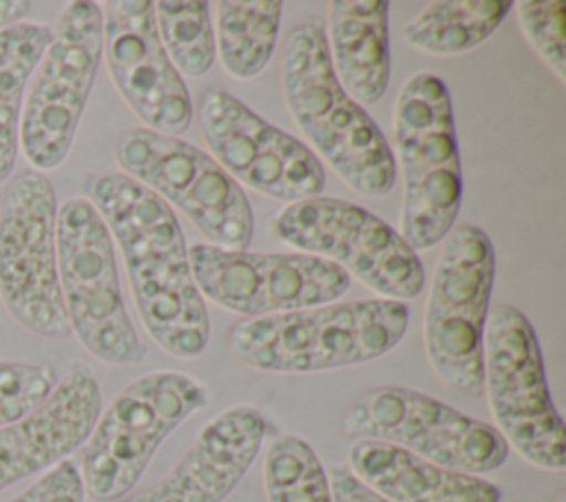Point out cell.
Masks as SVG:
<instances>
[{
  "mask_svg": "<svg viewBox=\"0 0 566 502\" xmlns=\"http://www.w3.org/2000/svg\"><path fill=\"white\" fill-rule=\"evenodd\" d=\"M84 188L122 250L150 338L175 358L199 356L208 347L210 318L175 210L124 172L91 175Z\"/></svg>",
  "mask_w": 566,
  "mask_h": 502,
  "instance_id": "obj_1",
  "label": "cell"
},
{
  "mask_svg": "<svg viewBox=\"0 0 566 502\" xmlns=\"http://www.w3.org/2000/svg\"><path fill=\"white\" fill-rule=\"evenodd\" d=\"M279 73L285 106L312 148L354 192L367 199L389 195L398 179L391 148L378 124L338 84L321 20L305 18L292 27Z\"/></svg>",
  "mask_w": 566,
  "mask_h": 502,
  "instance_id": "obj_2",
  "label": "cell"
},
{
  "mask_svg": "<svg viewBox=\"0 0 566 502\" xmlns=\"http://www.w3.org/2000/svg\"><path fill=\"white\" fill-rule=\"evenodd\" d=\"M402 301L360 299L239 318L228 347L243 365L270 374H314L376 360L407 334Z\"/></svg>",
  "mask_w": 566,
  "mask_h": 502,
  "instance_id": "obj_3",
  "label": "cell"
},
{
  "mask_svg": "<svg viewBox=\"0 0 566 502\" xmlns=\"http://www.w3.org/2000/svg\"><path fill=\"white\" fill-rule=\"evenodd\" d=\"M391 155L402 172L400 237L429 250L455 226L462 206V161L447 84L433 73H413L394 104Z\"/></svg>",
  "mask_w": 566,
  "mask_h": 502,
  "instance_id": "obj_4",
  "label": "cell"
},
{
  "mask_svg": "<svg viewBox=\"0 0 566 502\" xmlns=\"http://www.w3.org/2000/svg\"><path fill=\"white\" fill-rule=\"evenodd\" d=\"M208 405V389L184 372H150L115 394L84 442L80 475L86 495L119 502L130 495L161 442Z\"/></svg>",
  "mask_w": 566,
  "mask_h": 502,
  "instance_id": "obj_5",
  "label": "cell"
},
{
  "mask_svg": "<svg viewBox=\"0 0 566 502\" xmlns=\"http://www.w3.org/2000/svg\"><path fill=\"white\" fill-rule=\"evenodd\" d=\"M57 276L69 327L80 345L108 365H135L146 358L126 312L113 237L84 197H71L55 219Z\"/></svg>",
  "mask_w": 566,
  "mask_h": 502,
  "instance_id": "obj_6",
  "label": "cell"
},
{
  "mask_svg": "<svg viewBox=\"0 0 566 502\" xmlns=\"http://www.w3.org/2000/svg\"><path fill=\"white\" fill-rule=\"evenodd\" d=\"M484 391L495 429L528 464L544 471L566 467V429L544 374L533 323L513 305L489 310L482 341Z\"/></svg>",
  "mask_w": 566,
  "mask_h": 502,
  "instance_id": "obj_7",
  "label": "cell"
},
{
  "mask_svg": "<svg viewBox=\"0 0 566 502\" xmlns=\"http://www.w3.org/2000/svg\"><path fill=\"white\" fill-rule=\"evenodd\" d=\"M495 281V250L475 223H455L442 239L422 336L433 374L451 389L475 396L484 387L482 341Z\"/></svg>",
  "mask_w": 566,
  "mask_h": 502,
  "instance_id": "obj_8",
  "label": "cell"
},
{
  "mask_svg": "<svg viewBox=\"0 0 566 502\" xmlns=\"http://www.w3.org/2000/svg\"><path fill=\"white\" fill-rule=\"evenodd\" d=\"M102 9L91 0L69 2L51 27L27 93L18 146L33 170L57 168L71 153L102 60Z\"/></svg>",
  "mask_w": 566,
  "mask_h": 502,
  "instance_id": "obj_9",
  "label": "cell"
},
{
  "mask_svg": "<svg viewBox=\"0 0 566 502\" xmlns=\"http://www.w3.org/2000/svg\"><path fill=\"white\" fill-rule=\"evenodd\" d=\"M115 161L124 175L181 210L212 245L248 248L254 230L250 201L206 150L139 126L119 133Z\"/></svg>",
  "mask_w": 566,
  "mask_h": 502,
  "instance_id": "obj_10",
  "label": "cell"
},
{
  "mask_svg": "<svg viewBox=\"0 0 566 502\" xmlns=\"http://www.w3.org/2000/svg\"><path fill=\"white\" fill-rule=\"evenodd\" d=\"M274 234L298 252L336 263L382 299L413 301L424 287L418 252L358 203L336 197L294 201L276 215Z\"/></svg>",
  "mask_w": 566,
  "mask_h": 502,
  "instance_id": "obj_11",
  "label": "cell"
},
{
  "mask_svg": "<svg viewBox=\"0 0 566 502\" xmlns=\"http://www.w3.org/2000/svg\"><path fill=\"white\" fill-rule=\"evenodd\" d=\"M340 427L349 438L380 440L469 475L500 469L511 451L491 422L398 385H382L360 394L345 409Z\"/></svg>",
  "mask_w": 566,
  "mask_h": 502,
  "instance_id": "obj_12",
  "label": "cell"
},
{
  "mask_svg": "<svg viewBox=\"0 0 566 502\" xmlns=\"http://www.w3.org/2000/svg\"><path fill=\"white\" fill-rule=\"evenodd\" d=\"M57 203L44 172L22 170L0 203V301L24 330L62 338L71 332L55 248Z\"/></svg>",
  "mask_w": 566,
  "mask_h": 502,
  "instance_id": "obj_13",
  "label": "cell"
},
{
  "mask_svg": "<svg viewBox=\"0 0 566 502\" xmlns=\"http://www.w3.org/2000/svg\"><path fill=\"white\" fill-rule=\"evenodd\" d=\"M188 259L199 294L243 318L325 305L352 283L343 268L305 252H250L192 243Z\"/></svg>",
  "mask_w": 566,
  "mask_h": 502,
  "instance_id": "obj_14",
  "label": "cell"
},
{
  "mask_svg": "<svg viewBox=\"0 0 566 502\" xmlns=\"http://www.w3.org/2000/svg\"><path fill=\"white\" fill-rule=\"evenodd\" d=\"M210 157L241 186L279 201L321 197L325 170L301 139L272 126L239 97L208 88L197 106Z\"/></svg>",
  "mask_w": 566,
  "mask_h": 502,
  "instance_id": "obj_15",
  "label": "cell"
},
{
  "mask_svg": "<svg viewBox=\"0 0 566 502\" xmlns=\"http://www.w3.org/2000/svg\"><path fill=\"white\" fill-rule=\"evenodd\" d=\"M102 38L113 84L144 128L172 137L186 133L195 117L192 100L159 42L153 2L108 0Z\"/></svg>",
  "mask_w": 566,
  "mask_h": 502,
  "instance_id": "obj_16",
  "label": "cell"
},
{
  "mask_svg": "<svg viewBox=\"0 0 566 502\" xmlns=\"http://www.w3.org/2000/svg\"><path fill=\"white\" fill-rule=\"evenodd\" d=\"M99 411L93 369L73 363L40 405L0 427V491L66 460L88 440Z\"/></svg>",
  "mask_w": 566,
  "mask_h": 502,
  "instance_id": "obj_17",
  "label": "cell"
},
{
  "mask_svg": "<svg viewBox=\"0 0 566 502\" xmlns=\"http://www.w3.org/2000/svg\"><path fill=\"white\" fill-rule=\"evenodd\" d=\"M265 436L268 420L256 407L232 405L201 427L161 480L119 502H223L259 458Z\"/></svg>",
  "mask_w": 566,
  "mask_h": 502,
  "instance_id": "obj_18",
  "label": "cell"
},
{
  "mask_svg": "<svg viewBox=\"0 0 566 502\" xmlns=\"http://www.w3.org/2000/svg\"><path fill=\"white\" fill-rule=\"evenodd\" d=\"M347 469L389 502H502L497 484L438 467L380 440H354Z\"/></svg>",
  "mask_w": 566,
  "mask_h": 502,
  "instance_id": "obj_19",
  "label": "cell"
},
{
  "mask_svg": "<svg viewBox=\"0 0 566 502\" xmlns=\"http://www.w3.org/2000/svg\"><path fill=\"white\" fill-rule=\"evenodd\" d=\"M325 44L343 91L356 104L380 102L391 77L389 4L385 0H332Z\"/></svg>",
  "mask_w": 566,
  "mask_h": 502,
  "instance_id": "obj_20",
  "label": "cell"
},
{
  "mask_svg": "<svg viewBox=\"0 0 566 502\" xmlns=\"http://www.w3.org/2000/svg\"><path fill=\"white\" fill-rule=\"evenodd\" d=\"M283 18L279 0L217 2L214 49L223 71L234 80L256 77L272 60Z\"/></svg>",
  "mask_w": 566,
  "mask_h": 502,
  "instance_id": "obj_21",
  "label": "cell"
},
{
  "mask_svg": "<svg viewBox=\"0 0 566 502\" xmlns=\"http://www.w3.org/2000/svg\"><path fill=\"white\" fill-rule=\"evenodd\" d=\"M511 7L506 0H436L402 24V38L420 53L460 55L482 44Z\"/></svg>",
  "mask_w": 566,
  "mask_h": 502,
  "instance_id": "obj_22",
  "label": "cell"
},
{
  "mask_svg": "<svg viewBox=\"0 0 566 502\" xmlns=\"http://www.w3.org/2000/svg\"><path fill=\"white\" fill-rule=\"evenodd\" d=\"M49 42L51 27L40 22H18L0 31V184L15 166L24 91Z\"/></svg>",
  "mask_w": 566,
  "mask_h": 502,
  "instance_id": "obj_23",
  "label": "cell"
},
{
  "mask_svg": "<svg viewBox=\"0 0 566 502\" xmlns=\"http://www.w3.org/2000/svg\"><path fill=\"white\" fill-rule=\"evenodd\" d=\"M159 42L179 75L199 77L210 71L217 49L210 4L203 0L153 2Z\"/></svg>",
  "mask_w": 566,
  "mask_h": 502,
  "instance_id": "obj_24",
  "label": "cell"
},
{
  "mask_svg": "<svg viewBox=\"0 0 566 502\" xmlns=\"http://www.w3.org/2000/svg\"><path fill=\"white\" fill-rule=\"evenodd\" d=\"M263 487L268 502H334L323 462L296 433H279L268 445Z\"/></svg>",
  "mask_w": 566,
  "mask_h": 502,
  "instance_id": "obj_25",
  "label": "cell"
},
{
  "mask_svg": "<svg viewBox=\"0 0 566 502\" xmlns=\"http://www.w3.org/2000/svg\"><path fill=\"white\" fill-rule=\"evenodd\" d=\"M524 38L553 71L559 84L566 82V7L559 0H522L515 4Z\"/></svg>",
  "mask_w": 566,
  "mask_h": 502,
  "instance_id": "obj_26",
  "label": "cell"
},
{
  "mask_svg": "<svg viewBox=\"0 0 566 502\" xmlns=\"http://www.w3.org/2000/svg\"><path fill=\"white\" fill-rule=\"evenodd\" d=\"M57 376L51 365L0 360V427L40 405Z\"/></svg>",
  "mask_w": 566,
  "mask_h": 502,
  "instance_id": "obj_27",
  "label": "cell"
},
{
  "mask_svg": "<svg viewBox=\"0 0 566 502\" xmlns=\"http://www.w3.org/2000/svg\"><path fill=\"white\" fill-rule=\"evenodd\" d=\"M86 491L80 467L73 460H62L46 469L35 482L7 502H84Z\"/></svg>",
  "mask_w": 566,
  "mask_h": 502,
  "instance_id": "obj_28",
  "label": "cell"
},
{
  "mask_svg": "<svg viewBox=\"0 0 566 502\" xmlns=\"http://www.w3.org/2000/svg\"><path fill=\"white\" fill-rule=\"evenodd\" d=\"M327 475L334 502H389L371 491L367 484H363L347 467H338Z\"/></svg>",
  "mask_w": 566,
  "mask_h": 502,
  "instance_id": "obj_29",
  "label": "cell"
},
{
  "mask_svg": "<svg viewBox=\"0 0 566 502\" xmlns=\"http://www.w3.org/2000/svg\"><path fill=\"white\" fill-rule=\"evenodd\" d=\"M29 9H31V2L27 0H0V31L22 22Z\"/></svg>",
  "mask_w": 566,
  "mask_h": 502,
  "instance_id": "obj_30",
  "label": "cell"
},
{
  "mask_svg": "<svg viewBox=\"0 0 566 502\" xmlns=\"http://www.w3.org/2000/svg\"><path fill=\"white\" fill-rule=\"evenodd\" d=\"M555 502H566V495H559Z\"/></svg>",
  "mask_w": 566,
  "mask_h": 502,
  "instance_id": "obj_31",
  "label": "cell"
}]
</instances>
